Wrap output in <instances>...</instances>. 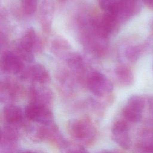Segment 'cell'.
I'll use <instances>...</instances> for the list:
<instances>
[{"instance_id":"1","label":"cell","mask_w":153,"mask_h":153,"mask_svg":"<svg viewBox=\"0 0 153 153\" xmlns=\"http://www.w3.org/2000/svg\"><path fill=\"white\" fill-rule=\"evenodd\" d=\"M42 44L32 27L27 29L19 40L17 45L18 55L26 62L33 61L35 51H41Z\"/></svg>"},{"instance_id":"2","label":"cell","mask_w":153,"mask_h":153,"mask_svg":"<svg viewBox=\"0 0 153 153\" xmlns=\"http://www.w3.org/2000/svg\"><path fill=\"white\" fill-rule=\"evenodd\" d=\"M68 131L77 142L87 145L96 137V130L90 122L83 119H72L68 124Z\"/></svg>"},{"instance_id":"3","label":"cell","mask_w":153,"mask_h":153,"mask_svg":"<svg viewBox=\"0 0 153 153\" xmlns=\"http://www.w3.org/2000/svg\"><path fill=\"white\" fill-rule=\"evenodd\" d=\"M87 85L89 90L97 97L105 96L113 90L112 82L99 71H92L88 75Z\"/></svg>"},{"instance_id":"4","label":"cell","mask_w":153,"mask_h":153,"mask_svg":"<svg viewBox=\"0 0 153 153\" xmlns=\"http://www.w3.org/2000/svg\"><path fill=\"white\" fill-rule=\"evenodd\" d=\"M25 115L29 120L44 126H50L53 122V115L48 106L31 102L25 109Z\"/></svg>"},{"instance_id":"5","label":"cell","mask_w":153,"mask_h":153,"mask_svg":"<svg viewBox=\"0 0 153 153\" xmlns=\"http://www.w3.org/2000/svg\"><path fill=\"white\" fill-rule=\"evenodd\" d=\"M145 106V99L139 96L130 97L122 110V114L126 121L137 123L142 118V114Z\"/></svg>"},{"instance_id":"6","label":"cell","mask_w":153,"mask_h":153,"mask_svg":"<svg viewBox=\"0 0 153 153\" xmlns=\"http://www.w3.org/2000/svg\"><path fill=\"white\" fill-rule=\"evenodd\" d=\"M1 67L3 71L13 75H21L25 70L22 59L11 51H5L2 56Z\"/></svg>"},{"instance_id":"7","label":"cell","mask_w":153,"mask_h":153,"mask_svg":"<svg viewBox=\"0 0 153 153\" xmlns=\"http://www.w3.org/2000/svg\"><path fill=\"white\" fill-rule=\"evenodd\" d=\"M22 79H29L37 84H45L50 82V75L45 67L39 63H35L30 66L20 75Z\"/></svg>"},{"instance_id":"8","label":"cell","mask_w":153,"mask_h":153,"mask_svg":"<svg viewBox=\"0 0 153 153\" xmlns=\"http://www.w3.org/2000/svg\"><path fill=\"white\" fill-rule=\"evenodd\" d=\"M112 139L121 148L128 149L131 145L127 123L123 120L116 121L112 128Z\"/></svg>"},{"instance_id":"9","label":"cell","mask_w":153,"mask_h":153,"mask_svg":"<svg viewBox=\"0 0 153 153\" xmlns=\"http://www.w3.org/2000/svg\"><path fill=\"white\" fill-rule=\"evenodd\" d=\"M54 12L53 0H42L39 5V17L42 30L49 33L51 30L52 20Z\"/></svg>"},{"instance_id":"10","label":"cell","mask_w":153,"mask_h":153,"mask_svg":"<svg viewBox=\"0 0 153 153\" xmlns=\"http://www.w3.org/2000/svg\"><path fill=\"white\" fill-rule=\"evenodd\" d=\"M30 96L32 102L48 106L53 100L51 90L44 84L33 85L30 87Z\"/></svg>"},{"instance_id":"11","label":"cell","mask_w":153,"mask_h":153,"mask_svg":"<svg viewBox=\"0 0 153 153\" xmlns=\"http://www.w3.org/2000/svg\"><path fill=\"white\" fill-rule=\"evenodd\" d=\"M118 16L121 22L127 20L140 11L139 0H118Z\"/></svg>"},{"instance_id":"12","label":"cell","mask_w":153,"mask_h":153,"mask_svg":"<svg viewBox=\"0 0 153 153\" xmlns=\"http://www.w3.org/2000/svg\"><path fill=\"white\" fill-rule=\"evenodd\" d=\"M3 115L6 122L10 125L19 124L23 118L22 109L13 104H8L4 107Z\"/></svg>"},{"instance_id":"13","label":"cell","mask_w":153,"mask_h":153,"mask_svg":"<svg viewBox=\"0 0 153 153\" xmlns=\"http://www.w3.org/2000/svg\"><path fill=\"white\" fill-rule=\"evenodd\" d=\"M115 74L118 82L123 86H130L134 82V75L131 69L124 65L117 66Z\"/></svg>"},{"instance_id":"14","label":"cell","mask_w":153,"mask_h":153,"mask_svg":"<svg viewBox=\"0 0 153 153\" xmlns=\"http://www.w3.org/2000/svg\"><path fill=\"white\" fill-rule=\"evenodd\" d=\"M71 47L67 40L62 37L56 38L52 42L51 50L56 56L66 58L71 53Z\"/></svg>"},{"instance_id":"15","label":"cell","mask_w":153,"mask_h":153,"mask_svg":"<svg viewBox=\"0 0 153 153\" xmlns=\"http://www.w3.org/2000/svg\"><path fill=\"white\" fill-rule=\"evenodd\" d=\"M51 125L50 126V127ZM50 128L47 127V126H30L27 129L28 136L33 141L39 142L45 139L47 137L50 136Z\"/></svg>"},{"instance_id":"16","label":"cell","mask_w":153,"mask_h":153,"mask_svg":"<svg viewBox=\"0 0 153 153\" xmlns=\"http://www.w3.org/2000/svg\"><path fill=\"white\" fill-rule=\"evenodd\" d=\"M17 86L16 83L8 79H5L1 83V100H10L13 99L17 93Z\"/></svg>"},{"instance_id":"17","label":"cell","mask_w":153,"mask_h":153,"mask_svg":"<svg viewBox=\"0 0 153 153\" xmlns=\"http://www.w3.org/2000/svg\"><path fill=\"white\" fill-rule=\"evenodd\" d=\"M68 67L74 72L78 74L82 73L85 70V63L82 57L76 53H71L66 58Z\"/></svg>"},{"instance_id":"18","label":"cell","mask_w":153,"mask_h":153,"mask_svg":"<svg viewBox=\"0 0 153 153\" xmlns=\"http://www.w3.org/2000/svg\"><path fill=\"white\" fill-rule=\"evenodd\" d=\"M17 139L16 130L10 126H6L1 131V143L8 146L14 143Z\"/></svg>"},{"instance_id":"19","label":"cell","mask_w":153,"mask_h":153,"mask_svg":"<svg viewBox=\"0 0 153 153\" xmlns=\"http://www.w3.org/2000/svg\"><path fill=\"white\" fill-rule=\"evenodd\" d=\"M99 7L105 12L118 13V0H97Z\"/></svg>"},{"instance_id":"20","label":"cell","mask_w":153,"mask_h":153,"mask_svg":"<svg viewBox=\"0 0 153 153\" xmlns=\"http://www.w3.org/2000/svg\"><path fill=\"white\" fill-rule=\"evenodd\" d=\"M23 12L28 16L32 15L37 10L38 0H20Z\"/></svg>"},{"instance_id":"21","label":"cell","mask_w":153,"mask_h":153,"mask_svg":"<svg viewBox=\"0 0 153 153\" xmlns=\"http://www.w3.org/2000/svg\"><path fill=\"white\" fill-rule=\"evenodd\" d=\"M142 51L141 45H133L129 47L126 50V56L128 60L134 62L138 59Z\"/></svg>"},{"instance_id":"22","label":"cell","mask_w":153,"mask_h":153,"mask_svg":"<svg viewBox=\"0 0 153 153\" xmlns=\"http://www.w3.org/2000/svg\"><path fill=\"white\" fill-rule=\"evenodd\" d=\"M65 153H88L82 146L79 145H71L67 146Z\"/></svg>"},{"instance_id":"23","label":"cell","mask_w":153,"mask_h":153,"mask_svg":"<svg viewBox=\"0 0 153 153\" xmlns=\"http://www.w3.org/2000/svg\"><path fill=\"white\" fill-rule=\"evenodd\" d=\"M142 1L146 5L153 9V0H142Z\"/></svg>"},{"instance_id":"24","label":"cell","mask_w":153,"mask_h":153,"mask_svg":"<svg viewBox=\"0 0 153 153\" xmlns=\"http://www.w3.org/2000/svg\"><path fill=\"white\" fill-rule=\"evenodd\" d=\"M149 106H150V108H151V110L153 114V97L151 99L150 102H149Z\"/></svg>"},{"instance_id":"25","label":"cell","mask_w":153,"mask_h":153,"mask_svg":"<svg viewBox=\"0 0 153 153\" xmlns=\"http://www.w3.org/2000/svg\"><path fill=\"white\" fill-rule=\"evenodd\" d=\"M22 153H36V152H33V151H25L22 152Z\"/></svg>"},{"instance_id":"26","label":"cell","mask_w":153,"mask_h":153,"mask_svg":"<svg viewBox=\"0 0 153 153\" xmlns=\"http://www.w3.org/2000/svg\"><path fill=\"white\" fill-rule=\"evenodd\" d=\"M99 153H114L112 152H109V151H103V152H100Z\"/></svg>"},{"instance_id":"27","label":"cell","mask_w":153,"mask_h":153,"mask_svg":"<svg viewBox=\"0 0 153 153\" xmlns=\"http://www.w3.org/2000/svg\"><path fill=\"white\" fill-rule=\"evenodd\" d=\"M60 2H65L66 0H59Z\"/></svg>"}]
</instances>
